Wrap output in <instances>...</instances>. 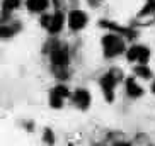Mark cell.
Listing matches in <instances>:
<instances>
[{"instance_id": "cell-12", "label": "cell", "mask_w": 155, "mask_h": 146, "mask_svg": "<svg viewBox=\"0 0 155 146\" xmlns=\"http://www.w3.org/2000/svg\"><path fill=\"white\" fill-rule=\"evenodd\" d=\"M19 5H21V0H4V2H2V22L7 19V15H9L12 10L19 9Z\"/></svg>"}, {"instance_id": "cell-14", "label": "cell", "mask_w": 155, "mask_h": 146, "mask_svg": "<svg viewBox=\"0 0 155 146\" xmlns=\"http://www.w3.org/2000/svg\"><path fill=\"white\" fill-rule=\"evenodd\" d=\"M152 12H155V0H148V4L143 7L140 15H147V14H152Z\"/></svg>"}, {"instance_id": "cell-4", "label": "cell", "mask_w": 155, "mask_h": 146, "mask_svg": "<svg viewBox=\"0 0 155 146\" xmlns=\"http://www.w3.org/2000/svg\"><path fill=\"white\" fill-rule=\"evenodd\" d=\"M63 24H65V17L61 12H55V14H51V15L41 17V26L50 34H58L63 29Z\"/></svg>"}, {"instance_id": "cell-2", "label": "cell", "mask_w": 155, "mask_h": 146, "mask_svg": "<svg viewBox=\"0 0 155 146\" xmlns=\"http://www.w3.org/2000/svg\"><path fill=\"white\" fill-rule=\"evenodd\" d=\"M124 49H126V46H124V41L121 36L109 32L102 37V51H104L106 58H116V56L123 55Z\"/></svg>"}, {"instance_id": "cell-10", "label": "cell", "mask_w": 155, "mask_h": 146, "mask_svg": "<svg viewBox=\"0 0 155 146\" xmlns=\"http://www.w3.org/2000/svg\"><path fill=\"white\" fill-rule=\"evenodd\" d=\"M48 5H50V0H28L26 2V7H28L31 12L34 14H41L48 9Z\"/></svg>"}, {"instance_id": "cell-15", "label": "cell", "mask_w": 155, "mask_h": 146, "mask_svg": "<svg viewBox=\"0 0 155 146\" xmlns=\"http://www.w3.org/2000/svg\"><path fill=\"white\" fill-rule=\"evenodd\" d=\"M43 139H45V141L48 143V144H53V143H55V136H53V132H51V129H45Z\"/></svg>"}, {"instance_id": "cell-8", "label": "cell", "mask_w": 155, "mask_h": 146, "mask_svg": "<svg viewBox=\"0 0 155 146\" xmlns=\"http://www.w3.org/2000/svg\"><path fill=\"white\" fill-rule=\"evenodd\" d=\"M72 100L78 109L85 110L87 107L91 105V94H89V90H85V88H77V90L73 92Z\"/></svg>"}, {"instance_id": "cell-13", "label": "cell", "mask_w": 155, "mask_h": 146, "mask_svg": "<svg viewBox=\"0 0 155 146\" xmlns=\"http://www.w3.org/2000/svg\"><path fill=\"white\" fill-rule=\"evenodd\" d=\"M135 75L140 77V78H150L152 70L148 68V66H145V65H138V66H135Z\"/></svg>"}, {"instance_id": "cell-16", "label": "cell", "mask_w": 155, "mask_h": 146, "mask_svg": "<svg viewBox=\"0 0 155 146\" xmlns=\"http://www.w3.org/2000/svg\"><path fill=\"white\" fill-rule=\"evenodd\" d=\"M116 146H133V144H130V143H118Z\"/></svg>"}, {"instance_id": "cell-18", "label": "cell", "mask_w": 155, "mask_h": 146, "mask_svg": "<svg viewBox=\"0 0 155 146\" xmlns=\"http://www.w3.org/2000/svg\"><path fill=\"white\" fill-rule=\"evenodd\" d=\"M152 92L155 94V80H153V83H152Z\"/></svg>"}, {"instance_id": "cell-7", "label": "cell", "mask_w": 155, "mask_h": 146, "mask_svg": "<svg viewBox=\"0 0 155 146\" xmlns=\"http://www.w3.org/2000/svg\"><path fill=\"white\" fill-rule=\"evenodd\" d=\"M70 97V92L65 85H58V87H53L50 92V105L53 109H60L63 105V100Z\"/></svg>"}, {"instance_id": "cell-3", "label": "cell", "mask_w": 155, "mask_h": 146, "mask_svg": "<svg viewBox=\"0 0 155 146\" xmlns=\"http://www.w3.org/2000/svg\"><path fill=\"white\" fill-rule=\"evenodd\" d=\"M121 78H123V73L119 70H109L101 77V88H102L104 99L107 102L114 100V88H116V85Z\"/></svg>"}, {"instance_id": "cell-1", "label": "cell", "mask_w": 155, "mask_h": 146, "mask_svg": "<svg viewBox=\"0 0 155 146\" xmlns=\"http://www.w3.org/2000/svg\"><path fill=\"white\" fill-rule=\"evenodd\" d=\"M50 58H51V65H53V71L56 73L58 78H67V66L70 63V55L68 49L65 46L55 43L53 48L50 51Z\"/></svg>"}, {"instance_id": "cell-11", "label": "cell", "mask_w": 155, "mask_h": 146, "mask_svg": "<svg viewBox=\"0 0 155 146\" xmlns=\"http://www.w3.org/2000/svg\"><path fill=\"white\" fill-rule=\"evenodd\" d=\"M21 31V24L14 22V24H7V22H2V27H0V36L2 37H10L17 34Z\"/></svg>"}, {"instance_id": "cell-9", "label": "cell", "mask_w": 155, "mask_h": 146, "mask_svg": "<svg viewBox=\"0 0 155 146\" xmlns=\"http://www.w3.org/2000/svg\"><path fill=\"white\" fill-rule=\"evenodd\" d=\"M124 85H126V94L130 97H133V99H137V97H141L143 95V88L140 87L137 83V80L135 78H126V82H124Z\"/></svg>"}, {"instance_id": "cell-6", "label": "cell", "mask_w": 155, "mask_h": 146, "mask_svg": "<svg viewBox=\"0 0 155 146\" xmlns=\"http://www.w3.org/2000/svg\"><path fill=\"white\" fill-rule=\"evenodd\" d=\"M87 22H89V17H87V14L84 12V10H72L68 15V27L72 29V31H82L84 27L87 26Z\"/></svg>"}, {"instance_id": "cell-5", "label": "cell", "mask_w": 155, "mask_h": 146, "mask_svg": "<svg viewBox=\"0 0 155 146\" xmlns=\"http://www.w3.org/2000/svg\"><path fill=\"white\" fill-rule=\"evenodd\" d=\"M126 58L133 63H138V65H145L148 59H150V49L147 46H141V44H135L131 46L130 49H126Z\"/></svg>"}, {"instance_id": "cell-19", "label": "cell", "mask_w": 155, "mask_h": 146, "mask_svg": "<svg viewBox=\"0 0 155 146\" xmlns=\"http://www.w3.org/2000/svg\"><path fill=\"white\" fill-rule=\"evenodd\" d=\"M150 146H155V144H150Z\"/></svg>"}, {"instance_id": "cell-17", "label": "cell", "mask_w": 155, "mask_h": 146, "mask_svg": "<svg viewBox=\"0 0 155 146\" xmlns=\"http://www.w3.org/2000/svg\"><path fill=\"white\" fill-rule=\"evenodd\" d=\"M89 2H91V4H99L101 0H89Z\"/></svg>"}]
</instances>
